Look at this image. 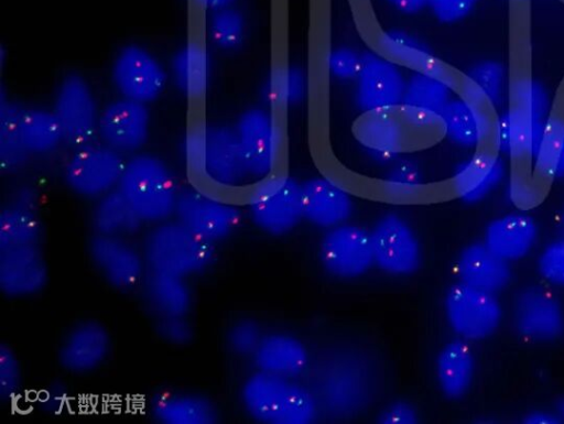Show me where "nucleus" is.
Listing matches in <instances>:
<instances>
[{"instance_id":"obj_1","label":"nucleus","mask_w":564,"mask_h":424,"mask_svg":"<svg viewBox=\"0 0 564 424\" xmlns=\"http://www.w3.org/2000/svg\"><path fill=\"white\" fill-rule=\"evenodd\" d=\"M184 160L200 185L232 189L243 186L250 177L235 128L193 126L184 138Z\"/></svg>"},{"instance_id":"obj_2","label":"nucleus","mask_w":564,"mask_h":424,"mask_svg":"<svg viewBox=\"0 0 564 424\" xmlns=\"http://www.w3.org/2000/svg\"><path fill=\"white\" fill-rule=\"evenodd\" d=\"M240 400L248 415L265 424H308L316 403L303 385L290 377L258 370L242 383Z\"/></svg>"},{"instance_id":"obj_3","label":"nucleus","mask_w":564,"mask_h":424,"mask_svg":"<svg viewBox=\"0 0 564 424\" xmlns=\"http://www.w3.org/2000/svg\"><path fill=\"white\" fill-rule=\"evenodd\" d=\"M117 189L144 224H159L174 216L180 188L170 166L149 153L132 154Z\"/></svg>"},{"instance_id":"obj_4","label":"nucleus","mask_w":564,"mask_h":424,"mask_svg":"<svg viewBox=\"0 0 564 424\" xmlns=\"http://www.w3.org/2000/svg\"><path fill=\"white\" fill-rule=\"evenodd\" d=\"M149 270L191 279L205 273L216 259V244L178 220L155 224L141 249Z\"/></svg>"},{"instance_id":"obj_5","label":"nucleus","mask_w":564,"mask_h":424,"mask_svg":"<svg viewBox=\"0 0 564 424\" xmlns=\"http://www.w3.org/2000/svg\"><path fill=\"white\" fill-rule=\"evenodd\" d=\"M246 205L252 222L272 236L290 232L304 219L302 184L285 174L273 173L254 182Z\"/></svg>"},{"instance_id":"obj_6","label":"nucleus","mask_w":564,"mask_h":424,"mask_svg":"<svg viewBox=\"0 0 564 424\" xmlns=\"http://www.w3.org/2000/svg\"><path fill=\"white\" fill-rule=\"evenodd\" d=\"M175 219L215 244L228 239L241 222V210L199 185L180 188Z\"/></svg>"},{"instance_id":"obj_7","label":"nucleus","mask_w":564,"mask_h":424,"mask_svg":"<svg viewBox=\"0 0 564 424\" xmlns=\"http://www.w3.org/2000/svg\"><path fill=\"white\" fill-rule=\"evenodd\" d=\"M126 161L106 144L90 143L75 149L63 177L67 187L84 198L98 199L117 188Z\"/></svg>"},{"instance_id":"obj_8","label":"nucleus","mask_w":564,"mask_h":424,"mask_svg":"<svg viewBox=\"0 0 564 424\" xmlns=\"http://www.w3.org/2000/svg\"><path fill=\"white\" fill-rule=\"evenodd\" d=\"M444 311L451 328L459 338L468 341L491 336L502 317V309L495 293L460 281L447 290Z\"/></svg>"},{"instance_id":"obj_9","label":"nucleus","mask_w":564,"mask_h":424,"mask_svg":"<svg viewBox=\"0 0 564 424\" xmlns=\"http://www.w3.org/2000/svg\"><path fill=\"white\" fill-rule=\"evenodd\" d=\"M64 142L77 149L95 141L99 115L95 95L79 74H68L59 83L54 108Z\"/></svg>"},{"instance_id":"obj_10","label":"nucleus","mask_w":564,"mask_h":424,"mask_svg":"<svg viewBox=\"0 0 564 424\" xmlns=\"http://www.w3.org/2000/svg\"><path fill=\"white\" fill-rule=\"evenodd\" d=\"M167 78L161 62L134 43L121 47L111 65V79L121 97L145 105L162 95Z\"/></svg>"},{"instance_id":"obj_11","label":"nucleus","mask_w":564,"mask_h":424,"mask_svg":"<svg viewBox=\"0 0 564 424\" xmlns=\"http://www.w3.org/2000/svg\"><path fill=\"white\" fill-rule=\"evenodd\" d=\"M375 265L387 274L415 273L422 263V249L412 227L395 214L382 216L370 230Z\"/></svg>"},{"instance_id":"obj_12","label":"nucleus","mask_w":564,"mask_h":424,"mask_svg":"<svg viewBox=\"0 0 564 424\" xmlns=\"http://www.w3.org/2000/svg\"><path fill=\"white\" fill-rule=\"evenodd\" d=\"M318 256L330 275L359 278L375 265L370 230L346 222L330 228L319 243Z\"/></svg>"},{"instance_id":"obj_13","label":"nucleus","mask_w":564,"mask_h":424,"mask_svg":"<svg viewBox=\"0 0 564 424\" xmlns=\"http://www.w3.org/2000/svg\"><path fill=\"white\" fill-rule=\"evenodd\" d=\"M88 257L102 279L119 291L140 287L148 271L142 251L127 238L94 233L87 244Z\"/></svg>"},{"instance_id":"obj_14","label":"nucleus","mask_w":564,"mask_h":424,"mask_svg":"<svg viewBox=\"0 0 564 424\" xmlns=\"http://www.w3.org/2000/svg\"><path fill=\"white\" fill-rule=\"evenodd\" d=\"M235 130L249 176L257 182L275 173L280 132L272 115L260 108L247 109Z\"/></svg>"},{"instance_id":"obj_15","label":"nucleus","mask_w":564,"mask_h":424,"mask_svg":"<svg viewBox=\"0 0 564 424\" xmlns=\"http://www.w3.org/2000/svg\"><path fill=\"white\" fill-rule=\"evenodd\" d=\"M355 80L357 104L365 113L394 110L401 106L406 80L400 66L381 54L364 53Z\"/></svg>"},{"instance_id":"obj_16","label":"nucleus","mask_w":564,"mask_h":424,"mask_svg":"<svg viewBox=\"0 0 564 424\" xmlns=\"http://www.w3.org/2000/svg\"><path fill=\"white\" fill-rule=\"evenodd\" d=\"M148 105L127 98L109 102L99 115V141L120 154H135L150 133Z\"/></svg>"},{"instance_id":"obj_17","label":"nucleus","mask_w":564,"mask_h":424,"mask_svg":"<svg viewBox=\"0 0 564 424\" xmlns=\"http://www.w3.org/2000/svg\"><path fill=\"white\" fill-rule=\"evenodd\" d=\"M513 324L532 341H552L564 333V312L557 298L542 286L521 290L513 303Z\"/></svg>"},{"instance_id":"obj_18","label":"nucleus","mask_w":564,"mask_h":424,"mask_svg":"<svg viewBox=\"0 0 564 424\" xmlns=\"http://www.w3.org/2000/svg\"><path fill=\"white\" fill-rule=\"evenodd\" d=\"M110 343L109 333L102 324L94 319L79 320L62 338L58 362L70 373L91 372L107 359Z\"/></svg>"},{"instance_id":"obj_19","label":"nucleus","mask_w":564,"mask_h":424,"mask_svg":"<svg viewBox=\"0 0 564 424\" xmlns=\"http://www.w3.org/2000/svg\"><path fill=\"white\" fill-rule=\"evenodd\" d=\"M46 281L47 268L40 244L0 248V287L6 295H34Z\"/></svg>"},{"instance_id":"obj_20","label":"nucleus","mask_w":564,"mask_h":424,"mask_svg":"<svg viewBox=\"0 0 564 424\" xmlns=\"http://www.w3.org/2000/svg\"><path fill=\"white\" fill-rule=\"evenodd\" d=\"M451 87L444 81L421 73H413L405 84L399 113L408 126L438 128L443 131L441 113L451 98Z\"/></svg>"},{"instance_id":"obj_21","label":"nucleus","mask_w":564,"mask_h":424,"mask_svg":"<svg viewBox=\"0 0 564 424\" xmlns=\"http://www.w3.org/2000/svg\"><path fill=\"white\" fill-rule=\"evenodd\" d=\"M378 41V53L398 66H404L413 73L433 76L444 81L452 90L458 89L462 79L414 37L402 32L388 31L382 32Z\"/></svg>"},{"instance_id":"obj_22","label":"nucleus","mask_w":564,"mask_h":424,"mask_svg":"<svg viewBox=\"0 0 564 424\" xmlns=\"http://www.w3.org/2000/svg\"><path fill=\"white\" fill-rule=\"evenodd\" d=\"M302 206L305 220L326 229L345 224L352 211L349 194L325 177L302 183Z\"/></svg>"},{"instance_id":"obj_23","label":"nucleus","mask_w":564,"mask_h":424,"mask_svg":"<svg viewBox=\"0 0 564 424\" xmlns=\"http://www.w3.org/2000/svg\"><path fill=\"white\" fill-rule=\"evenodd\" d=\"M140 289L155 318L187 316L193 307L194 295L188 279L148 269Z\"/></svg>"},{"instance_id":"obj_24","label":"nucleus","mask_w":564,"mask_h":424,"mask_svg":"<svg viewBox=\"0 0 564 424\" xmlns=\"http://www.w3.org/2000/svg\"><path fill=\"white\" fill-rule=\"evenodd\" d=\"M456 271L460 282L491 293L502 290L511 278L508 261L485 242L465 247L458 256Z\"/></svg>"},{"instance_id":"obj_25","label":"nucleus","mask_w":564,"mask_h":424,"mask_svg":"<svg viewBox=\"0 0 564 424\" xmlns=\"http://www.w3.org/2000/svg\"><path fill=\"white\" fill-rule=\"evenodd\" d=\"M252 358L258 370L290 378L304 372L308 365L303 343L281 333L262 336Z\"/></svg>"},{"instance_id":"obj_26","label":"nucleus","mask_w":564,"mask_h":424,"mask_svg":"<svg viewBox=\"0 0 564 424\" xmlns=\"http://www.w3.org/2000/svg\"><path fill=\"white\" fill-rule=\"evenodd\" d=\"M538 236L535 221L525 214H508L492 220L485 233V243L509 261L525 257Z\"/></svg>"},{"instance_id":"obj_27","label":"nucleus","mask_w":564,"mask_h":424,"mask_svg":"<svg viewBox=\"0 0 564 424\" xmlns=\"http://www.w3.org/2000/svg\"><path fill=\"white\" fill-rule=\"evenodd\" d=\"M150 411L162 424H214L219 420L218 410L208 398L191 392H162L153 399Z\"/></svg>"},{"instance_id":"obj_28","label":"nucleus","mask_w":564,"mask_h":424,"mask_svg":"<svg viewBox=\"0 0 564 424\" xmlns=\"http://www.w3.org/2000/svg\"><path fill=\"white\" fill-rule=\"evenodd\" d=\"M475 372V358L468 340L456 338L440 350L435 373L442 393L452 400L464 396Z\"/></svg>"},{"instance_id":"obj_29","label":"nucleus","mask_w":564,"mask_h":424,"mask_svg":"<svg viewBox=\"0 0 564 424\" xmlns=\"http://www.w3.org/2000/svg\"><path fill=\"white\" fill-rule=\"evenodd\" d=\"M212 61L206 45L192 40L180 47L171 61V76L176 88L189 99L203 97L207 90Z\"/></svg>"},{"instance_id":"obj_30","label":"nucleus","mask_w":564,"mask_h":424,"mask_svg":"<svg viewBox=\"0 0 564 424\" xmlns=\"http://www.w3.org/2000/svg\"><path fill=\"white\" fill-rule=\"evenodd\" d=\"M503 167L496 153L478 151L453 176V188L460 199L474 203L484 198L501 180Z\"/></svg>"},{"instance_id":"obj_31","label":"nucleus","mask_w":564,"mask_h":424,"mask_svg":"<svg viewBox=\"0 0 564 424\" xmlns=\"http://www.w3.org/2000/svg\"><path fill=\"white\" fill-rule=\"evenodd\" d=\"M532 83H520L513 88L505 115L508 153L517 157L533 156Z\"/></svg>"},{"instance_id":"obj_32","label":"nucleus","mask_w":564,"mask_h":424,"mask_svg":"<svg viewBox=\"0 0 564 424\" xmlns=\"http://www.w3.org/2000/svg\"><path fill=\"white\" fill-rule=\"evenodd\" d=\"M143 224L117 188L98 198L91 214L95 233L100 235L127 238L138 232Z\"/></svg>"},{"instance_id":"obj_33","label":"nucleus","mask_w":564,"mask_h":424,"mask_svg":"<svg viewBox=\"0 0 564 424\" xmlns=\"http://www.w3.org/2000/svg\"><path fill=\"white\" fill-rule=\"evenodd\" d=\"M19 130L26 154H48L64 142L62 129L53 110L22 109Z\"/></svg>"},{"instance_id":"obj_34","label":"nucleus","mask_w":564,"mask_h":424,"mask_svg":"<svg viewBox=\"0 0 564 424\" xmlns=\"http://www.w3.org/2000/svg\"><path fill=\"white\" fill-rule=\"evenodd\" d=\"M443 133L453 142L473 148L486 135L481 118L465 99H451L441 113Z\"/></svg>"},{"instance_id":"obj_35","label":"nucleus","mask_w":564,"mask_h":424,"mask_svg":"<svg viewBox=\"0 0 564 424\" xmlns=\"http://www.w3.org/2000/svg\"><path fill=\"white\" fill-rule=\"evenodd\" d=\"M42 227L32 208L9 204L0 214V248L40 244Z\"/></svg>"},{"instance_id":"obj_36","label":"nucleus","mask_w":564,"mask_h":424,"mask_svg":"<svg viewBox=\"0 0 564 424\" xmlns=\"http://www.w3.org/2000/svg\"><path fill=\"white\" fill-rule=\"evenodd\" d=\"M22 109L3 97L0 105V157L3 167L19 166L28 155L24 151L19 130Z\"/></svg>"},{"instance_id":"obj_37","label":"nucleus","mask_w":564,"mask_h":424,"mask_svg":"<svg viewBox=\"0 0 564 424\" xmlns=\"http://www.w3.org/2000/svg\"><path fill=\"white\" fill-rule=\"evenodd\" d=\"M397 109L380 112L365 113V121L360 124V137L370 148L380 154H393L397 152L400 126L394 116Z\"/></svg>"},{"instance_id":"obj_38","label":"nucleus","mask_w":564,"mask_h":424,"mask_svg":"<svg viewBox=\"0 0 564 424\" xmlns=\"http://www.w3.org/2000/svg\"><path fill=\"white\" fill-rule=\"evenodd\" d=\"M246 24L242 14L232 7L210 12L207 32L215 46L224 51L238 48L245 37Z\"/></svg>"},{"instance_id":"obj_39","label":"nucleus","mask_w":564,"mask_h":424,"mask_svg":"<svg viewBox=\"0 0 564 424\" xmlns=\"http://www.w3.org/2000/svg\"><path fill=\"white\" fill-rule=\"evenodd\" d=\"M564 139V121L549 118L543 135L533 154L535 167L543 176H555L558 154Z\"/></svg>"},{"instance_id":"obj_40","label":"nucleus","mask_w":564,"mask_h":424,"mask_svg":"<svg viewBox=\"0 0 564 424\" xmlns=\"http://www.w3.org/2000/svg\"><path fill=\"white\" fill-rule=\"evenodd\" d=\"M267 99L272 106L293 104L304 94V77L296 68L279 69L269 79Z\"/></svg>"},{"instance_id":"obj_41","label":"nucleus","mask_w":564,"mask_h":424,"mask_svg":"<svg viewBox=\"0 0 564 424\" xmlns=\"http://www.w3.org/2000/svg\"><path fill=\"white\" fill-rule=\"evenodd\" d=\"M259 325L249 318L236 320L226 333V344L237 356H252L262 338Z\"/></svg>"},{"instance_id":"obj_42","label":"nucleus","mask_w":564,"mask_h":424,"mask_svg":"<svg viewBox=\"0 0 564 424\" xmlns=\"http://www.w3.org/2000/svg\"><path fill=\"white\" fill-rule=\"evenodd\" d=\"M421 186L420 172L412 163H400L384 180V188L388 195L400 199L413 196Z\"/></svg>"},{"instance_id":"obj_43","label":"nucleus","mask_w":564,"mask_h":424,"mask_svg":"<svg viewBox=\"0 0 564 424\" xmlns=\"http://www.w3.org/2000/svg\"><path fill=\"white\" fill-rule=\"evenodd\" d=\"M492 104L501 100L503 88V69L501 65L486 62L475 66L467 75Z\"/></svg>"},{"instance_id":"obj_44","label":"nucleus","mask_w":564,"mask_h":424,"mask_svg":"<svg viewBox=\"0 0 564 424\" xmlns=\"http://www.w3.org/2000/svg\"><path fill=\"white\" fill-rule=\"evenodd\" d=\"M541 276L556 286H564V238L547 244L538 260Z\"/></svg>"},{"instance_id":"obj_45","label":"nucleus","mask_w":564,"mask_h":424,"mask_svg":"<svg viewBox=\"0 0 564 424\" xmlns=\"http://www.w3.org/2000/svg\"><path fill=\"white\" fill-rule=\"evenodd\" d=\"M155 329L161 339L174 346H184L194 337V328L187 316L156 318Z\"/></svg>"},{"instance_id":"obj_46","label":"nucleus","mask_w":564,"mask_h":424,"mask_svg":"<svg viewBox=\"0 0 564 424\" xmlns=\"http://www.w3.org/2000/svg\"><path fill=\"white\" fill-rule=\"evenodd\" d=\"M327 65L329 73L337 79L355 80L361 66V55L348 47H338L330 51Z\"/></svg>"},{"instance_id":"obj_47","label":"nucleus","mask_w":564,"mask_h":424,"mask_svg":"<svg viewBox=\"0 0 564 424\" xmlns=\"http://www.w3.org/2000/svg\"><path fill=\"white\" fill-rule=\"evenodd\" d=\"M21 371L15 354L10 347L0 348V393L3 399L14 395L20 387Z\"/></svg>"},{"instance_id":"obj_48","label":"nucleus","mask_w":564,"mask_h":424,"mask_svg":"<svg viewBox=\"0 0 564 424\" xmlns=\"http://www.w3.org/2000/svg\"><path fill=\"white\" fill-rule=\"evenodd\" d=\"M477 0H427V8L441 22L454 23L466 18Z\"/></svg>"},{"instance_id":"obj_49","label":"nucleus","mask_w":564,"mask_h":424,"mask_svg":"<svg viewBox=\"0 0 564 424\" xmlns=\"http://www.w3.org/2000/svg\"><path fill=\"white\" fill-rule=\"evenodd\" d=\"M417 421V412L410 403L404 401L389 404L378 417V422L382 424H414Z\"/></svg>"},{"instance_id":"obj_50","label":"nucleus","mask_w":564,"mask_h":424,"mask_svg":"<svg viewBox=\"0 0 564 424\" xmlns=\"http://www.w3.org/2000/svg\"><path fill=\"white\" fill-rule=\"evenodd\" d=\"M394 9L402 13L414 14L426 8L427 0H387Z\"/></svg>"},{"instance_id":"obj_51","label":"nucleus","mask_w":564,"mask_h":424,"mask_svg":"<svg viewBox=\"0 0 564 424\" xmlns=\"http://www.w3.org/2000/svg\"><path fill=\"white\" fill-rule=\"evenodd\" d=\"M525 423L530 424H553L561 423L558 416L554 413L534 412L530 413L524 418Z\"/></svg>"},{"instance_id":"obj_52","label":"nucleus","mask_w":564,"mask_h":424,"mask_svg":"<svg viewBox=\"0 0 564 424\" xmlns=\"http://www.w3.org/2000/svg\"><path fill=\"white\" fill-rule=\"evenodd\" d=\"M235 1L236 0H193L196 6L209 12L231 7Z\"/></svg>"},{"instance_id":"obj_53","label":"nucleus","mask_w":564,"mask_h":424,"mask_svg":"<svg viewBox=\"0 0 564 424\" xmlns=\"http://www.w3.org/2000/svg\"><path fill=\"white\" fill-rule=\"evenodd\" d=\"M564 175V139L562 142L561 151L557 159L556 170H555V176H562Z\"/></svg>"},{"instance_id":"obj_54","label":"nucleus","mask_w":564,"mask_h":424,"mask_svg":"<svg viewBox=\"0 0 564 424\" xmlns=\"http://www.w3.org/2000/svg\"><path fill=\"white\" fill-rule=\"evenodd\" d=\"M555 414L558 416L561 422H564V398L556 402Z\"/></svg>"}]
</instances>
